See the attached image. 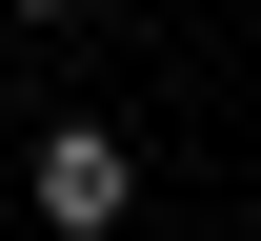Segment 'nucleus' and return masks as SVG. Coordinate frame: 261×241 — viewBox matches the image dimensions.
<instances>
[{"mask_svg": "<svg viewBox=\"0 0 261 241\" xmlns=\"http://www.w3.org/2000/svg\"><path fill=\"white\" fill-rule=\"evenodd\" d=\"M121 201H141V161H121L100 121H81V141H40V221H61V241H100Z\"/></svg>", "mask_w": 261, "mask_h": 241, "instance_id": "obj_1", "label": "nucleus"}, {"mask_svg": "<svg viewBox=\"0 0 261 241\" xmlns=\"http://www.w3.org/2000/svg\"><path fill=\"white\" fill-rule=\"evenodd\" d=\"M20 20H61V0H20Z\"/></svg>", "mask_w": 261, "mask_h": 241, "instance_id": "obj_2", "label": "nucleus"}]
</instances>
